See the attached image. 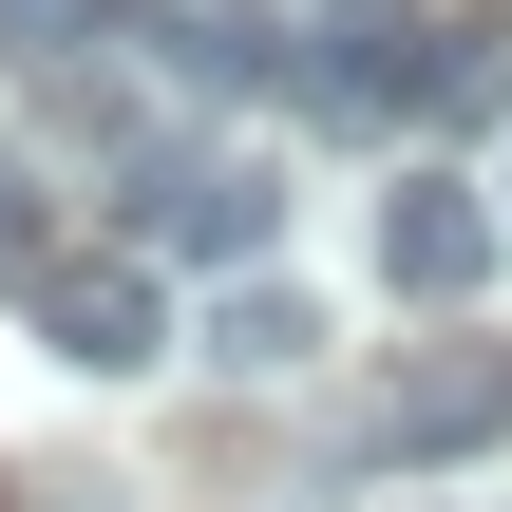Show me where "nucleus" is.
<instances>
[{"label":"nucleus","mask_w":512,"mask_h":512,"mask_svg":"<svg viewBox=\"0 0 512 512\" xmlns=\"http://www.w3.org/2000/svg\"><path fill=\"white\" fill-rule=\"evenodd\" d=\"M494 247H512L494 190H456V171H399V190H380V285H399V304H475Z\"/></svg>","instance_id":"nucleus-1"},{"label":"nucleus","mask_w":512,"mask_h":512,"mask_svg":"<svg viewBox=\"0 0 512 512\" xmlns=\"http://www.w3.org/2000/svg\"><path fill=\"white\" fill-rule=\"evenodd\" d=\"M133 228H152V266H228V285H247L266 228H285V190H266V152H190V171H152Z\"/></svg>","instance_id":"nucleus-2"},{"label":"nucleus","mask_w":512,"mask_h":512,"mask_svg":"<svg viewBox=\"0 0 512 512\" xmlns=\"http://www.w3.org/2000/svg\"><path fill=\"white\" fill-rule=\"evenodd\" d=\"M38 342H57L76 380L171 361V266H57V285H38Z\"/></svg>","instance_id":"nucleus-3"},{"label":"nucleus","mask_w":512,"mask_h":512,"mask_svg":"<svg viewBox=\"0 0 512 512\" xmlns=\"http://www.w3.org/2000/svg\"><path fill=\"white\" fill-rule=\"evenodd\" d=\"M209 361H247V380H285V361H323V323H304V285H266V266H247V285L209 304Z\"/></svg>","instance_id":"nucleus-4"},{"label":"nucleus","mask_w":512,"mask_h":512,"mask_svg":"<svg viewBox=\"0 0 512 512\" xmlns=\"http://www.w3.org/2000/svg\"><path fill=\"white\" fill-rule=\"evenodd\" d=\"M494 418H512V361H456V380H418L380 437H494Z\"/></svg>","instance_id":"nucleus-5"},{"label":"nucleus","mask_w":512,"mask_h":512,"mask_svg":"<svg viewBox=\"0 0 512 512\" xmlns=\"http://www.w3.org/2000/svg\"><path fill=\"white\" fill-rule=\"evenodd\" d=\"M0 285H57V209H38V171H0Z\"/></svg>","instance_id":"nucleus-6"},{"label":"nucleus","mask_w":512,"mask_h":512,"mask_svg":"<svg viewBox=\"0 0 512 512\" xmlns=\"http://www.w3.org/2000/svg\"><path fill=\"white\" fill-rule=\"evenodd\" d=\"M76 19H95V0H0V38H76Z\"/></svg>","instance_id":"nucleus-7"},{"label":"nucleus","mask_w":512,"mask_h":512,"mask_svg":"<svg viewBox=\"0 0 512 512\" xmlns=\"http://www.w3.org/2000/svg\"><path fill=\"white\" fill-rule=\"evenodd\" d=\"M494 190H512V171H494Z\"/></svg>","instance_id":"nucleus-8"},{"label":"nucleus","mask_w":512,"mask_h":512,"mask_svg":"<svg viewBox=\"0 0 512 512\" xmlns=\"http://www.w3.org/2000/svg\"><path fill=\"white\" fill-rule=\"evenodd\" d=\"M418 512H437V494H418Z\"/></svg>","instance_id":"nucleus-9"}]
</instances>
